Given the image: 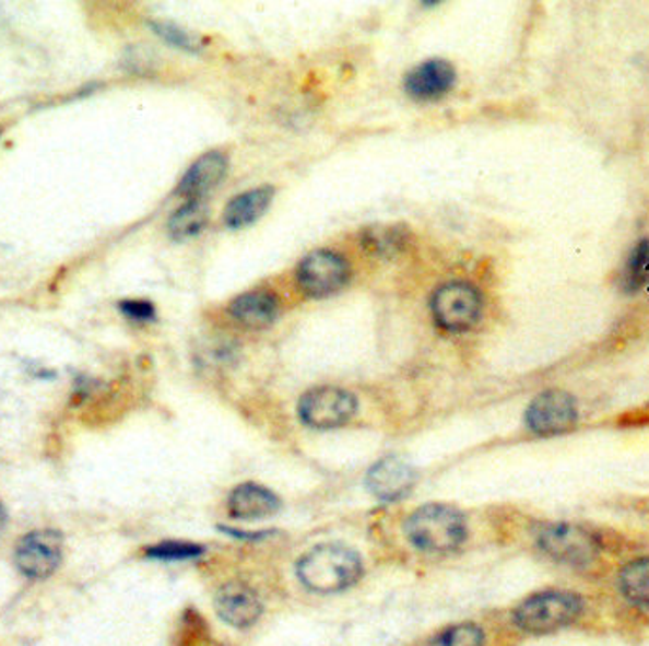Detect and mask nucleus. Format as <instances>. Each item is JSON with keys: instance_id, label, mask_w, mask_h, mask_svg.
Instances as JSON below:
<instances>
[{"instance_id": "4be33fe9", "label": "nucleus", "mask_w": 649, "mask_h": 646, "mask_svg": "<svg viewBox=\"0 0 649 646\" xmlns=\"http://www.w3.org/2000/svg\"><path fill=\"white\" fill-rule=\"evenodd\" d=\"M151 27L158 37L164 38L166 43L174 44L177 48H182V50L198 51L202 46L200 38H196L188 31L180 30L179 25H174V23L152 22Z\"/></svg>"}, {"instance_id": "4468645a", "label": "nucleus", "mask_w": 649, "mask_h": 646, "mask_svg": "<svg viewBox=\"0 0 649 646\" xmlns=\"http://www.w3.org/2000/svg\"><path fill=\"white\" fill-rule=\"evenodd\" d=\"M228 506H231L232 516L238 519H262V517L274 516L282 506V502L264 486L247 483L232 491Z\"/></svg>"}, {"instance_id": "aec40b11", "label": "nucleus", "mask_w": 649, "mask_h": 646, "mask_svg": "<svg viewBox=\"0 0 649 646\" xmlns=\"http://www.w3.org/2000/svg\"><path fill=\"white\" fill-rule=\"evenodd\" d=\"M649 283V238H644L628 257L621 285L627 293L642 290Z\"/></svg>"}, {"instance_id": "f03ea898", "label": "nucleus", "mask_w": 649, "mask_h": 646, "mask_svg": "<svg viewBox=\"0 0 649 646\" xmlns=\"http://www.w3.org/2000/svg\"><path fill=\"white\" fill-rule=\"evenodd\" d=\"M468 535L462 512L445 504H426L406 521V537L426 552H450L462 544Z\"/></svg>"}, {"instance_id": "9d476101", "label": "nucleus", "mask_w": 649, "mask_h": 646, "mask_svg": "<svg viewBox=\"0 0 649 646\" xmlns=\"http://www.w3.org/2000/svg\"><path fill=\"white\" fill-rule=\"evenodd\" d=\"M216 614L232 627H249L262 614L259 596L241 582H228L215 597Z\"/></svg>"}, {"instance_id": "0eeeda50", "label": "nucleus", "mask_w": 649, "mask_h": 646, "mask_svg": "<svg viewBox=\"0 0 649 646\" xmlns=\"http://www.w3.org/2000/svg\"><path fill=\"white\" fill-rule=\"evenodd\" d=\"M63 557V538L58 530H35L20 540L15 548V566L27 578L43 580L58 571Z\"/></svg>"}, {"instance_id": "a211bd4d", "label": "nucleus", "mask_w": 649, "mask_h": 646, "mask_svg": "<svg viewBox=\"0 0 649 646\" xmlns=\"http://www.w3.org/2000/svg\"><path fill=\"white\" fill-rule=\"evenodd\" d=\"M620 586L630 603L649 607V557L628 563L621 571Z\"/></svg>"}, {"instance_id": "412c9836", "label": "nucleus", "mask_w": 649, "mask_h": 646, "mask_svg": "<svg viewBox=\"0 0 649 646\" xmlns=\"http://www.w3.org/2000/svg\"><path fill=\"white\" fill-rule=\"evenodd\" d=\"M484 633L475 624H458L433 637L427 646H483Z\"/></svg>"}, {"instance_id": "f257e3e1", "label": "nucleus", "mask_w": 649, "mask_h": 646, "mask_svg": "<svg viewBox=\"0 0 649 646\" xmlns=\"http://www.w3.org/2000/svg\"><path fill=\"white\" fill-rule=\"evenodd\" d=\"M359 555L346 545L323 544L306 553L296 573L306 588L318 594H334L354 586L361 576Z\"/></svg>"}, {"instance_id": "423d86ee", "label": "nucleus", "mask_w": 649, "mask_h": 646, "mask_svg": "<svg viewBox=\"0 0 649 646\" xmlns=\"http://www.w3.org/2000/svg\"><path fill=\"white\" fill-rule=\"evenodd\" d=\"M541 552L566 565H589L599 555V538L577 525H551L540 535Z\"/></svg>"}, {"instance_id": "2eb2a0df", "label": "nucleus", "mask_w": 649, "mask_h": 646, "mask_svg": "<svg viewBox=\"0 0 649 646\" xmlns=\"http://www.w3.org/2000/svg\"><path fill=\"white\" fill-rule=\"evenodd\" d=\"M278 313H280L278 298L268 291L244 293L238 298H234L231 305L232 318L238 320L241 326L252 327V329L270 326L278 318Z\"/></svg>"}, {"instance_id": "5701e85b", "label": "nucleus", "mask_w": 649, "mask_h": 646, "mask_svg": "<svg viewBox=\"0 0 649 646\" xmlns=\"http://www.w3.org/2000/svg\"><path fill=\"white\" fill-rule=\"evenodd\" d=\"M202 548L196 544H187V542H164V544L154 545L146 550V555L152 560L162 561H180L192 560L202 555Z\"/></svg>"}, {"instance_id": "1a4fd4ad", "label": "nucleus", "mask_w": 649, "mask_h": 646, "mask_svg": "<svg viewBox=\"0 0 649 646\" xmlns=\"http://www.w3.org/2000/svg\"><path fill=\"white\" fill-rule=\"evenodd\" d=\"M576 422V400L564 390L540 394L528 407V428L538 436H558L574 428Z\"/></svg>"}, {"instance_id": "6ab92c4d", "label": "nucleus", "mask_w": 649, "mask_h": 646, "mask_svg": "<svg viewBox=\"0 0 649 646\" xmlns=\"http://www.w3.org/2000/svg\"><path fill=\"white\" fill-rule=\"evenodd\" d=\"M210 211L200 200H190L185 203L180 210L175 211L169 219V234L182 240V238H192L198 233H202L203 226L208 225Z\"/></svg>"}, {"instance_id": "ddd939ff", "label": "nucleus", "mask_w": 649, "mask_h": 646, "mask_svg": "<svg viewBox=\"0 0 649 646\" xmlns=\"http://www.w3.org/2000/svg\"><path fill=\"white\" fill-rule=\"evenodd\" d=\"M226 169H228L226 154L219 153V151L203 154L192 166L188 167L187 174L182 175L179 183V195L190 197L192 200L202 197L223 181Z\"/></svg>"}, {"instance_id": "f3484780", "label": "nucleus", "mask_w": 649, "mask_h": 646, "mask_svg": "<svg viewBox=\"0 0 649 646\" xmlns=\"http://www.w3.org/2000/svg\"><path fill=\"white\" fill-rule=\"evenodd\" d=\"M361 242L368 254L390 257L403 251L409 242V233L403 226H370L361 236Z\"/></svg>"}, {"instance_id": "20e7f679", "label": "nucleus", "mask_w": 649, "mask_h": 646, "mask_svg": "<svg viewBox=\"0 0 649 646\" xmlns=\"http://www.w3.org/2000/svg\"><path fill=\"white\" fill-rule=\"evenodd\" d=\"M435 321L447 331H468L481 320L483 297L468 282H452L435 291L432 298Z\"/></svg>"}, {"instance_id": "b1692460", "label": "nucleus", "mask_w": 649, "mask_h": 646, "mask_svg": "<svg viewBox=\"0 0 649 646\" xmlns=\"http://www.w3.org/2000/svg\"><path fill=\"white\" fill-rule=\"evenodd\" d=\"M120 310L123 316H128L131 320L149 321L154 320V306L149 301H139V298H128L120 303Z\"/></svg>"}, {"instance_id": "393cba45", "label": "nucleus", "mask_w": 649, "mask_h": 646, "mask_svg": "<svg viewBox=\"0 0 649 646\" xmlns=\"http://www.w3.org/2000/svg\"><path fill=\"white\" fill-rule=\"evenodd\" d=\"M7 509L2 506V502H0V530L4 529V525H7Z\"/></svg>"}, {"instance_id": "dca6fc26", "label": "nucleus", "mask_w": 649, "mask_h": 646, "mask_svg": "<svg viewBox=\"0 0 649 646\" xmlns=\"http://www.w3.org/2000/svg\"><path fill=\"white\" fill-rule=\"evenodd\" d=\"M274 200L272 187H259V189L247 190L239 197L232 198L226 210H224V223L231 228L252 225L257 219L267 213L270 203Z\"/></svg>"}, {"instance_id": "7ed1b4c3", "label": "nucleus", "mask_w": 649, "mask_h": 646, "mask_svg": "<svg viewBox=\"0 0 649 646\" xmlns=\"http://www.w3.org/2000/svg\"><path fill=\"white\" fill-rule=\"evenodd\" d=\"M583 610L581 597L571 591H541L528 597L515 610V624L522 632L551 633L576 622Z\"/></svg>"}, {"instance_id": "39448f33", "label": "nucleus", "mask_w": 649, "mask_h": 646, "mask_svg": "<svg viewBox=\"0 0 649 646\" xmlns=\"http://www.w3.org/2000/svg\"><path fill=\"white\" fill-rule=\"evenodd\" d=\"M355 411L357 400L354 396L334 386L314 388L310 392L304 394L303 400L298 403V414L304 424L318 430L342 426L354 416Z\"/></svg>"}, {"instance_id": "6e6552de", "label": "nucleus", "mask_w": 649, "mask_h": 646, "mask_svg": "<svg viewBox=\"0 0 649 646\" xmlns=\"http://www.w3.org/2000/svg\"><path fill=\"white\" fill-rule=\"evenodd\" d=\"M350 278V265L342 255L319 249L306 255L296 270V280L304 293L311 297H324L339 291Z\"/></svg>"}, {"instance_id": "f8f14e48", "label": "nucleus", "mask_w": 649, "mask_h": 646, "mask_svg": "<svg viewBox=\"0 0 649 646\" xmlns=\"http://www.w3.org/2000/svg\"><path fill=\"white\" fill-rule=\"evenodd\" d=\"M456 69L445 59H432L412 69L404 79V90L414 99H437L452 90Z\"/></svg>"}, {"instance_id": "9b49d317", "label": "nucleus", "mask_w": 649, "mask_h": 646, "mask_svg": "<svg viewBox=\"0 0 649 646\" xmlns=\"http://www.w3.org/2000/svg\"><path fill=\"white\" fill-rule=\"evenodd\" d=\"M416 481V472L411 465L396 457L378 460L367 475V486L376 498L384 502L397 501L411 491Z\"/></svg>"}]
</instances>
